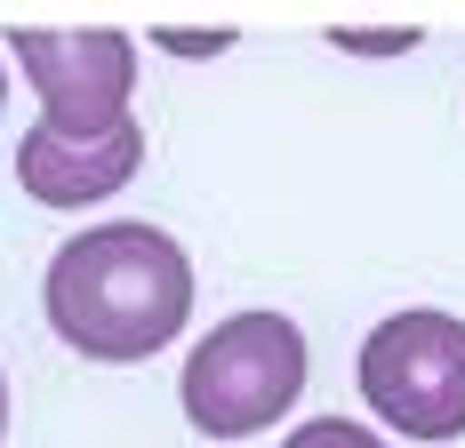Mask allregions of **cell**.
Returning <instances> with one entry per match:
<instances>
[{
    "instance_id": "cell-1",
    "label": "cell",
    "mask_w": 465,
    "mask_h": 448,
    "mask_svg": "<svg viewBox=\"0 0 465 448\" xmlns=\"http://www.w3.org/2000/svg\"><path fill=\"white\" fill-rule=\"evenodd\" d=\"M41 297L81 360H144L193 320V257L153 224H96L56 248Z\"/></svg>"
},
{
    "instance_id": "cell-2",
    "label": "cell",
    "mask_w": 465,
    "mask_h": 448,
    "mask_svg": "<svg viewBox=\"0 0 465 448\" xmlns=\"http://www.w3.org/2000/svg\"><path fill=\"white\" fill-rule=\"evenodd\" d=\"M305 393V336L289 313H232L217 320L185 360V401L193 433H217V441H241V433H265L281 424Z\"/></svg>"
},
{
    "instance_id": "cell-3",
    "label": "cell",
    "mask_w": 465,
    "mask_h": 448,
    "mask_svg": "<svg viewBox=\"0 0 465 448\" xmlns=\"http://www.w3.org/2000/svg\"><path fill=\"white\" fill-rule=\"evenodd\" d=\"M361 401L410 441L465 433V320L450 313H393L361 345Z\"/></svg>"
},
{
    "instance_id": "cell-4",
    "label": "cell",
    "mask_w": 465,
    "mask_h": 448,
    "mask_svg": "<svg viewBox=\"0 0 465 448\" xmlns=\"http://www.w3.org/2000/svg\"><path fill=\"white\" fill-rule=\"evenodd\" d=\"M16 64L56 136H113L137 121L129 112L137 41H121V33H16Z\"/></svg>"
},
{
    "instance_id": "cell-5",
    "label": "cell",
    "mask_w": 465,
    "mask_h": 448,
    "mask_svg": "<svg viewBox=\"0 0 465 448\" xmlns=\"http://www.w3.org/2000/svg\"><path fill=\"white\" fill-rule=\"evenodd\" d=\"M137 161H144L137 121L113 129V136H56L41 121V129H25V144H16V184L41 209H89V200H104V192H121V184L137 177Z\"/></svg>"
},
{
    "instance_id": "cell-6",
    "label": "cell",
    "mask_w": 465,
    "mask_h": 448,
    "mask_svg": "<svg viewBox=\"0 0 465 448\" xmlns=\"http://www.w3.org/2000/svg\"><path fill=\"white\" fill-rule=\"evenodd\" d=\"M281 448H385L370 424H345V416H322V424H297Z\"/></svg>"
},
{
    "instance_id": "cell-7",
    "label": "cell",
    "mask_w": 465,
    "mask_h": 448,
    "mask_svg": "<svg viewBox=\"0 0 465 448\" xmlns=\"http://www.w3.org/2000/svg\"><path fill=\"white\" fill-rule=\"evenodd\" d=\"M337 48H370V56H393V48H418V33L410 24H393V33H329Z\"/></svg>"
},
{
    "instance_id": "cell-8",
    "label": "cell",
    "mask_w": 465,
    "mask_h": 448,
    "mask_svg": "<svg viewBox=\"0 0 465 448\" xmlns=\"http://www.w3.org/2000/svg\"><path fill=\"white\" fill-rule=\"evenodd\" d=\"M153 41L177 48V56H217V48H232V33H217V24H209V33H153Z\"/></svg>"
},
{
    "instance_id": "cell-9",
    "label": "cell",
    "mask_w": 465,
    "mask_h": 448,
    "mask_svg": "<svg viewBox=\"0 0 465 448\" xmlns=\"http://www.w3.org/2000/svg\"><path fill=\"white\" fill-rule=\"evenodd\" d=\"M0 424H8V385H0Z\"/></svg>"
},
{
    "instance_id": "cell-10",
    "label": "cell",
    "mask_w": 465,
    "mask_h": 448,
    "mask_svg": "<svg viewBox=\"0 0 465 448\" xmlns=\"http://www.w3.org/2000/svg\"><path fill=\"white\" fill-rule=\"evenodd\" d=\"M0 104H8V81H0Z\"/></svg>"
}]
</instances>
